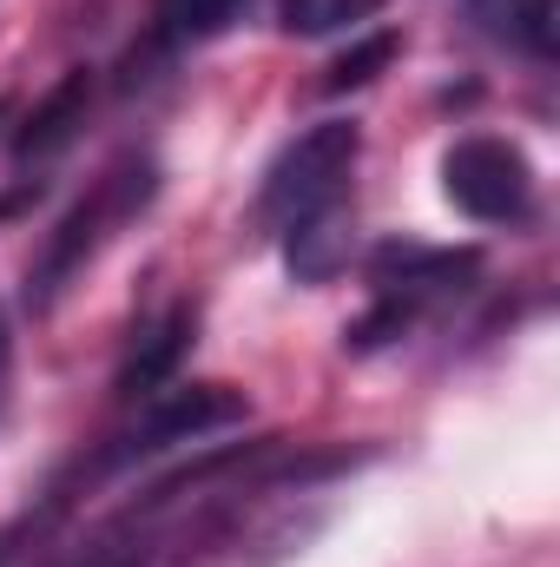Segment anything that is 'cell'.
I'll use <instances>...</instances> for the list:
<instances>
[{
	"mask_svg": "<svg viewBox=\"0 0 560 567\" xmlns=\"http://www.w3.org/2000/svg\"><path fill=\"white\" fill-rule=\"evenodd\" d=\"M152 192H158V165L145 158V152H126L120 165H106L100 178H93V192L53 225V238H46V251H40V265H33V303H53L66 284L80 278L106 245H113V231L120 225H133L145 205H152Z\"/></svg>",
	"mask_w": 560,
	"mask_h": 567,
	"instance_id": "cell-1",
	"label": "cell"
},
{
	"mask_svg": "<svg viewBox=\"0 0 560 567\" xmlns=\"http://www.w3.org/2000/svg\"><path fill=\"white\" fill-rule=\"evenodd\" d=\"M356 152H363V133H356L350 120H323V126H310L297 145H283V158L265 172L258 218H265L271 231H297V225L336 212L343 192H350Z\"/></svg>",
	"mask_w": 560,
	"mask_h": 567,
	"instance_id": "cell-2",
	"label": "cell"
},
{
	"mask_svg": "<svg viewBox=\"0 0 560 567\" xmlns=\"http://www.w3.org/2000/svg\"><path fill=\"white\" fill-rule=\"evenodd\" d=\"M462 278H475V258L468 251H422V245H390L383 258H376V303H370V317L356 323V350H376V343H390V337H403L409 323H416L422 310H435L442 297H455Z\"/></svg>",
	"mask_w": 560,
	"mask_h": 567,
	"instance_id": "cell-3",
	"label": "cell"
},
{
	"mask_svg": "<svg viewBox=\"0 0 560 567\" xmlns=\"http://www.w3.org/2000/svg\"><path fill=\"white\" fill-rule=\"evenodd\" d=\"M442 192H448V205H455L462 218H475V225H521V218L535 212V165H528L521 145L475 133V140L448 145V158H442Z\"/></svg>",
	"mask_w": 560,
	"mask_h": 567,
	"instance_id": "cell-4",
	"label": "cell"
},
{
	"mask_svg": "<svg viewBox=\"0 0 560 567\" xmlns=\"http://www.w3.org/2000/svg\"><path fill=\"white\" fill-rule=\"evenodd\" d=\"M191 330H198V310L191 303H172L158 323H145L139 337H133V357H126V370H120V396H158L172 377H178V363H185V350H191Z\"/></svg>",
	"mask_w": 560,
	"mask_h": 567,
	"instance_id": "cell-5",
	"label": "cell"
},
{
	"mask_svg": "<svg viewBox=\"0 0 560 567\" xmlns=\"http://www.w3.org/2000/svg\"><path fill=\"white\" fill-rule=\"evenodd\" d=\"M86 106H93V73L73 66V73L27 113V126H20V165H46L60 145L86 126Z\"/></svg>",
	"mask_w": 560,
	"mask_h": 567,
	"instance_id": "cell-6",
	"label": "cell"
},
{
	"mask_svg": "<svg viewBox=\"0 0 560 567\" xmlns=\"http://www.w3.org/2000/svg\"><path fill=\"white\" fill-rule=\"evenodd\" d=\"M468 13L481 20L488 40L548 60L554 53V0H468Z\"/></svg>",
	"mask_w": 560,
	"mask_h": 567,
	"instance_id": "cell-7",
	"label": "cell"
},
{
	"mask_svg": "<svg viewBox=\"0 0 560 567\" xmlns=\"http://www.w3.org/2000/svg\"><path fill=\"white\" fill-rule=\"evenodd\" d=\"M390 0H278V27L323 40V33H363Z\"/></svg>",
	"mask_w": 560,
	"mask_h": 567,
	"instance_id": "cell-8",
	"label": "cell"
},
{
	"mask_svg": "<svg viewBox=\"0 0 560 567\" xmlns=\"http://www.w3.org/2000/svg\"><path fill=\"white\" fill-rule=\"evenodd\" d=\"M238 13H245V0H158V40L185 47V40H205L218 27H231Z\"/></svg>",
	"mask_w": 560,
	"mask_h": 567,
	"instance_id": "cell-9",
	"label": "cell"
},
{
	"mask_svg": "<svg viewBox=\"0 0 560 567\" xmlns=\"http://www.w3.org/2000/svg\"><path fill=\"white\" fill-rule=\"evenodd\" d=\"M390 60H396V33H370L363 47H350V53H343V60L330 66V80H323V86H330V93H350V86H370V80H376V73L390 66Z\"/></svg>",
	"mask_w": 560,
	"mask_h": 567,
	"instance_id": "cell-10",
	"label": "cell"
},
{
	"mask_svg": "<svg viewBox=\"0 0 560 567\" xmlns=\"http://www.w3.org/2000/svg\"><path fill=\"white\" fill-rule=\"evenodd\" d=\"M7 370H13V337H7V310H0V403H7Z\"/></svg>",
	"mask_w": 560,
	"mask_h": 567,
	"instance_id": "cell-11",
	"label": "cell"
}]
</instances>
